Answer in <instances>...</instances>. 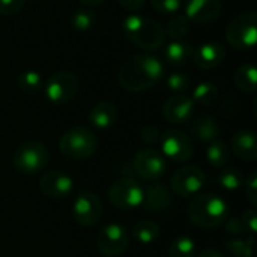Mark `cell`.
<instances>
[{
    "label": "cell",
    "instance_id": "cell-1",
    "mask_svg": "<svg viewBox=\"0 0 257 257\" xmlns=\"http://www.w3.org/2000/svg\"><path fill=\"white\" fill-rule=\"evenodd\" d=\"M164 66L161 60L149 54H134L128 57L119 69V83L128 92H145L163 78Z\"/></svg>",
    "mask_w": 257,
    "mask_h": 257
},
{
    "label": "cell",
    "instance_id": "cell-2",
    "mask_svg": "<svg viewBox=\"0 0 257 257\" xmlns=\"http://www.w3.org/2000/svg\"><path fill=\"white\" fill-rule=\"evenodd\" d=\"M187 214L194 226L202 229H217L227 220L229 206L214 193L196 194L188 203Z\"/></svg>",
    "mask_w": 257,
    "mask_h": 257
},
{
    "label": "cell",
    "instance_id": "cell-3",
    "mask_svg": "<svg viewBox=\"0 0 257 257\" xmlns=\"http://www.w3.org/2000/svg\"><path fill=\"white\" fill-rule=\"evenodd\" d=\"M122 27L125 36L142 50L154 51L164 44V29L157 20L151 17L131 14L123 20Z\"/></svg>",
    "mask_w": 257,
    "mask_h": 257
},
{
    "label": "cell",
    "instance_id": "cell-4",
    "mask_svg": "<svg viewBox=\"0 0 257 257\" xmlns=\"http://www.w3.org/2000/svg\"><path fill=\"white\" fill-rule=\"evenodd\" d=\"M98 139L87 126H74L68 130L59 140L60 154L72 161H81L95 154Z\"/></svg>",
    "mask_w": 257,
    "mask_h": 257
},
{
    "label": "cell",
    "instance_id": "cell-5",
    "mask_svg": "<svg viewBox=\"0 0 257 257\" xmlns=\"http://www.w3.org/2000/svg\"><path fill=\"white\" fill-rule=\"evenodd\" d=\"M14 167L23 175H35L44 170L50 161V152L42 142L29 140L21 143L12 157Z\"/></svg>",
    "mask_w": 257,
    "mask_h": 257
},
{
    "label": "cell",
    "instance_id": "cell-6",
    "mask_svg": "<svg viewBox=\"0 0 257 257\" xmlns=\"http://www.w3.org/2000/svg\"><path fill=\"white\" fill-rule=\"evenodd\" d=\"M227 42L239 50H251L257 41V14L254 11L242 12L235 17L226 29Z\"/></svg>",
    "mask_w": 257,
    "mask_h": 257
},
{
    "label": "cell",
    "instance_id": "cell-7",
    "mask_svg": "<svg viewBox=\"0 0 257 257\" xmlns=\"http://www.w3.org/2000/svg\"><path fill=\"white\" fill-rule=\"evenodd\" d=\"M80 81L78 77L71 71H60L53 74L44 83L45 98L56 105H63L71 102L78 93Z\"/></svg>",
    "mask_w": 257,
    "mask_h": 257
},
{
    "label": "cell",
    "instance_id": "cell-8",
    "mask_svg": "<svg viewBox=\"0 0 257 257\" xmlns=\"http://www.w3.org/2000/svg\"><path fill=\"white\" fill-rule=\"evenodd\" d=\"M107 196L114 208L131 211L142 205L143 187L133 178H120L110 185Z\"/></svg>",
    "mask_w": 257,
    "mask_h": 257
},
{
    "label": "cell",
    "instance_id": "cell-9",
    "mask_svg": "<svg viewBox=\"0 0 257 257\" xmlns=\"http://www.w3.org/2000/svg\"><path fill=\"white\" fill-rule=\"evenodd\" d=\"M160 145L163 157L173 163H187L194 154V146L190 136L176 128L161 133Z\"/></svg>",
    "mask_w": 257,
    "mask_h": 257
},
{
    "label": "cell",
    "instance_id": "cell-10",
    "mask_svg": "<svg viewBox=\"0 0 257 257\" xmlns=\"http://www.w3.org/2000/svg\"><path fill=\"white\" fill-rule=\"evenodd\" d=\"M130 244V235L125 226L110 223L101 229L96 236V248L105 257L120 256Z\"/></svg>",
    "mask_w": 257,
    "mask_h": 257
},
{
    "label": "cell",
    "instance_id": "cell-11",
    "mask_svg": "<svg viewBox=\"0 0 257 257\" xmlns=\"http://www.w3.org/2000/svg\"><path fill=\"white\" fill-rule=\"evenodd\" d=\"M170 184L176 196L193 197L205 187L206 175L197 166H184L173 173Z\"/></svg>",
    "mask_w": 257,
    "mask_h": 257
},
{
    "label": "cell",
    "instance_id": "cell-12",
    "mask_svg": "<svg viewBox=\"0 0 257 257\" xmlns=\"http://www.w3.org/2000/svg\"><path fill=\"white\" fill-rule=\"evenodd\" d=\"M72 217L81 227H93L102 217V202L92 191H83L72 205Z\"/></svg>",
    "mask_w": 257,
    "mask_h": 257
},
{
    "label": "cell",
    "instance_id": "cell-13",
    "mask_svg": "<svg viewBox=\"0 0 257 257\" xmlns=\"http://www.w3.org/2000/svg\"><path fill=\"white\" fill-rule=\"evenodd\" d=\"M133 169L145 181H157L166 172V158L157 149H142L133 158Z\"/></svg>",
    "mask_w": 257,
    "mask_h": 257
},
{
    "label": "cell",
    "instance_id": "cell-14",
    "mask_svg": "<svg viewBox=\"0 0 257 257\" xmlns=\"http://www.w3.org/2000/svg\"><path fill=\"white\" fill-rule=\"evenodd\" d=\"M39 188L50 199H65L74 190V181L69 175L60 170L45 172L39 179Z\"/></svg>",
    "mask_w": 257,
    "mask_h": 257
},
{
    "label": "cell",
    "instance_id": "cell-15",
    "mask_svg": "<svg viewBox=\"0 0 257 257\" xmlns=\"http://www.w3.org/2000/svg\"><path fill=\"white\" fill-rule=\"evenodd\" d=\"M196 104L191 99V96H187L184 93L170 96L164 105H163V116L169 123L181 125L188 122L194 116Z\"/></svg>",
    "mask_w": 257,
    "mask_h": 257
},
{
    "label": "cell",
    "instance_id": "cell-16",
    "mask_svg": "<svg viewBox=\"0 0 257 257\" xmlns=\"http://www.w3.org/2000/svg\"><path fill=\"white\" fill-rule=\"evenodd\" d=\"M223 11L221 0H187L185 15L191 23L211 24L214 23Z\"/></svg>",
    "mask_w": 257,
    "mask_h": 257
},
{
    "label": "cell",
    "instance_id": "cell-17",
    "mask_svg": "<svg viewBox=\"0 0 257 257\" xmlns=\"http://www.w3.org/2000/svg\"><path fill=\"white\" fill-rule=\"evenodd\" d=\"M140 206L149 212H164L172 206V193L164 184L152 182L143 188Z\"/></svg>",
    "mask_w": 257,
    "mask_h": 257
},
{
    "label": "cell",
    "instance_id": "cell-18",
    "mask_svg": "<svg viewBox=\"0 0 257 257\" xmlns=\"http://www.w3.org/2000/svg\"><path fill=\"white\" fill-rule=\"evenodd\" d=\"M226 48L218 42H205L193 51V60L200 69H214L223 63Z\"/></svg>",
    "mask_w": 257,
    "mask_h": 257
},
{
    "label": "cell",
    "instance_id": "cell-19",
    "mask_svg": "<svg viewBox=\"0 0 257 257\" xmlns=\"http://www.w3.org/2000/svg\"><path fill=\"white\" fill-rule=\"evenodd\" d=\"M230 152L244 161H254L257 158V136L250 130L235 133L230 142Z\"/></svg>",
    "mask_w": 257,
    "mask_h": 257
},
{
    "label": "cell",
    "instance_id": "cell-20",
    "mask_svg": "<svg viewBox=\"0 0 257 257\" xmlns=\"http://www.w3.org/2000/svg\"><path fill=\"white\" fill-rule=\"evenodd\" d=\"M190 133L194 139L203 143H211L218 139L220 136V126L218 122L209 116V114H200L194 117V120L190 125Z\"/></svg>",
    "mask_w": 257,
    "mask_h": 257
},
{
    "label": "cell",
    "instance_id": "cell-21",
    "mask_svg": "<svg viewBox=\"0 0 257 257\" xmlns=\"http://www.w3.org/2000/svg\"><path fill=\"white\" fill-rule=\"evenodd\" d=\"M89 122L93 128L108 130L117 122V108L111 102L101 101L89 111Z\"/></svg>",
    "mask_w": 257,
    "mask_h": 257
},
{
    "label": "cell",
    "instance_id": "cell-22",
    "mask_svg": "<svg viewBox=\"0 0 257 257\" xmlns=\"http://www.w3.org/2000/svg\"><path fill=\"white\" fill-rule=\"evenodd\" d=\"M193 45L184 39H173L164 48V59L173 66H182L193 57Z\"/></svg>",
    "mask_w": 257,
    "mask_h": 257
},
{
    "label": "cell",
    "instance_id": "cell-23",
    "mask_svg": "<svg viewBox=\"0 0 257 257\" xmlns=\"http://www.w3.org/2000/svg\"><path fill=\"white\" fill-rule=\"evenodd\" d=\"M233 81L236 87L245 93H254L257 87V68L253 63H245L235 71Z\"/></svg>",
    "mask_w": 257,
    "mask_h": 257
},
{
    "label": "cell",
    "instance_id": "cell-24",
    "mask_svg": "<svg viewBox=\"0 0 257 257\" xmlns=\"http://www.w3.org/2000/svg\"><path fill=\"white\" fill-rule=\"evenodd\" d=\"M230 148L226 145V142L217 139L209 143L206 149V160L214 167H224L230 161Z\"/></svg>",
    "mask_w": 257,
    "mask_h": 257
},
{
    "label": "cell",
    "instance_id": "cell-25",
    "mask_svg": "<svg viewBox=\"0 0 257 257\" xmlns=\"http://www.w3.org/2000/svg\"><path fill=\"white\" fill-rule=\"evenodd\" d=\"M133 236L137 242L148 245L158 239L160 236V227L151 220H142L133 227Z\"/></svg>",
    "mask_w": 257,
    "mask_h": 257
},
{
    "label": "cell",
    "instance_id": "cell-26",
    "mask_svg": "<svg viewBox=\"0 0 257 257\" xmlns=\"http://www.w3.org/2000/svg\"><path fill=\"white\" fill-rule=\"evenodd\" d=\"M17 86L26 95H36L44 87V78L38 71H24L18 75Z\"/></svg>",
    "mask_w": 257,
    "mask_h": 257
},
{
    "label": "cell",
    "instance_id": "cell-27",
    "mask_svg": "<svg viewBox=\"0 0 257 257\" xmlns=\"http://www.w3.org/2000/svg\"><path fill=\"white\" fill-rule=\"evenodd\" d=\"M218 98V87L209 81H202L193 89V96L191 99L194 104L200 105H212Z\"/></svg>",
    "mask_w": 257,
    "mask_h": 257
},
{
    "label": "cell",
    "instance_id": "cell-28",
    "mask_svg": "<svg viewBox=\"0 0 257 257\" xmlns=\"http://www.w3.org/2000/svg\"><path fill=\"white\" fill-rule=\"evenodd\" d=\"M191 24L193 23L190 21V18L185 14L175 15L173 18L169 20V23L164 29V33H166V36H169L172 39H182L185 35H188Z\"/></svg>",
    "mask_w": 257,
    "mask_h": 257
},
{
    "label": "cell",
    "instance_id": "cell-29",
    "mask_svg": "<svg viewBox=\"0 0 257 257\" xmlns=\"http://www.w3.org/2000/svg\"><path fill=\"white\" fill-rule=\"evenodd\" d=\"M169 257H196V242L185 235L175 238L169 248Z\"/></svg>",
    "mask_w": 257,
    "mask_h": 257
},
{
    "label": "cell",
    "instance_id": "cell-30",
    "mask_svg": "<svg viewBox=\"0 0 257 257\" xmlns=\"http://www.w3.org/2000/svg\"><path fill=\"white\" fill-rule=\"evenodd\" d=\"M96 23V14L95 11L89 8H80L77 9L71 17V24L78 32H87L90 30Z\"/></svg>",
    "mask_w": 257,
    "mask_h": 257
},
{
    "label": "cell",
    "instance_id": "cell-31",
    "mask_svg": "<svg viewBox=\"0 0 257 257\" xmlns=\"http://www.w3.org/2000/svg\"><path fill=\"white\" fill-rule=\"evenodd\" d=\"M244 175L241 170L235 169V167H230V169H226L220 173L218 176V182L223 188L229 190V191H235V190H239L242 185H244Z\"/></svg>",
    "mask_w": 257,
    "mask_h": 257
},
{
    "label": "cell",
    "instance_id": "cell-32",
    "mask_svg": "<svg viewBox=\"0 0 257 257\" xmlns=\"http://www.w3.org/2000/svg\"><path fill=\"white\" fill-rule=\"evenodd\" d=\"M253 241L233 239L226 242L224 251L227 257H251L253 256Z\"/></svg>",
    "mask_w": 257,
    "mask_h": 257
},
{
    "label": "cell",
    "instance_id": "cell-33",
    "mask_svg": "<svg viewBox=\"0 0 257 257\" xmlns=\"http://www.w3.org/2000/svg\"><path fill=\"white\" fill-rule=\"evenodd\" d=\"M191 86V80L187 74L184 72H173L167 78V87L176 95L185 93Z\"/></svg>",
    "mask_w": 257,
    "mask_h": 257
},
{
    "label": "cell",
    "instance_id": "cell-34",
    "mask_svg": "<svg viewBox=\"0 0 257 257\" xmlns=\"http://www.w3.org/2000/svg\"><path fill=\"white\" fill-rule=\"evenodd\" d=\"M151 3L161 14H175L182 6V0H151Z\"/></svg>",
    "mask_w": 257,
    "mask_h": 257
},
{
    "label": "cell",
    "instance_id": "cell-35",
    "mask_svg": "<svg viewBox=\"0 0 257 257\" xmlns=\"http://www.w3.org/2000/svg\"><path fill=\"white\" fill-rule=\"evenodd\" d=\"M26 0H0V15H15L18 14Z\"/></svg>",
    "mask_w": 257,
    "mask_h": 257
},
{
    "label": "cell",
    "instance_id": "cell-36",
    "mask_svg": "<svg viewBox=\"0 0 257 257\" xmlns=\"http://www.w3.org/2000/svg\"><path fill=\"white\" fill-rule=\"evenodd\" d=\"M245 184V193L248 196V200L251 202L253 206L257 205V172H251L248 178L244 181Z\"/></svg>",
    "mask_w": 257,
    "mask_h": 257
},
{
    "label": "cell",
    "instance_id": "cell-37",
    "mask_svg": "<svg viewBox=\"0 0 257 257\" xmlns=\"http://www.w3.org/2000/svg\"><path fill=\"white\" fill-rule=\"evenodd\" d=\"M241 220H242V223H244V226H245L247 232H248V233H251V235H256V230H257L256 209H254V208H248V209H245V212L242 214Z\"/></svg>",
    "mask_w": 257,
    "mask_h": 257
},
{
    "label": "cell",
    "instance_id": "cell-38",
    "mask_svg": "<svg viewBox=\"0 0 257 257\" xmlns=\"http://www.w3.org/2000/svg\"><path fill=\"white\" fill-rule=\"evenodd\" d=\"M224 223H226V230H227L230 235L239 236V235H244V233L247 232V229H245V226H244L241 217H232V218L226 220Z\"/></svg>",
    "mask_w": 257,
    "mask_h": 257
},
{
    "label": "cell",
    "instance_id": "cell-39",
    "mask_svg": "<svg viewBox=\"0 0 257 257\" xmlns=\"http://www.w3.org/2000/svg\"><path fill=\"white\" fill-rule=\"evenodd\" d=\"M142 140L145 143H149V145H154V143H160V139H161V131L155 126H145L142 130Z\"/></svg>",
    "mask_w": 257,
    "mask_h": 257
},
{
    "label": "cell",
    "instance_id": "cell-40",
    "mask_svg": "<svg viewBox=\"0 0 257 257\" xmlns=\"http://www.w3.org/2000/svg\"><path fill=\"white\" fill-rule=\"evenodd\" d=\"M119 3H120L122 8H125V9L134 12V11L142 9V8L145 6L146 0H119Z\"/></svg>",
    "mask_w": 257,
    "mask_h": 257
},
{
    "label": "cell",
    "instance_id": "cell-41",
    "mask_svg": "<svg viewBox=\"0 0 257 257\" xmlns=\"http://www.w3.org/2000/svg\"><path fill=\"white\" fill-rule=\"evenodd\" d=\"M197 257H224L220 251H217V250H212V248H208V250H203L200 254Z\"/></svg>",
    "mask_w": 257,
    "mask_h": 257
},
{
    "label": "cell",
    "instance_id": "cell-42",
    "mask_svg": "<svg viewBox=\"0 0 257 257\" xmlns=\"http://www.w3.org/2000/svg\"><path fill=\"white\" fill-rule=\"evenodd\" d=\"M78 2L83 3V5H86V6H99L105 0H78Z\"/></svg>",
    "mask_w": 257,
    "mask_h": 257
}]
</instances>
